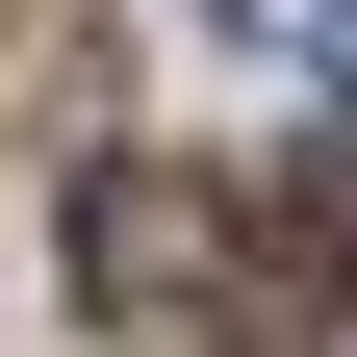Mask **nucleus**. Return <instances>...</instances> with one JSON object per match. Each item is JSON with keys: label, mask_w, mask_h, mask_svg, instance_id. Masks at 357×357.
I'll return each mask as SVG.
<instances>
[{"label": "nucleus", "mask_w": 357, "mask_h": 357, "mask_svg": "<svg viewBox=\"0 0 357 357\" xmlns=\"http://www.w3.org/2000/svg\"><path fill=\"white\" fill-rule=\"evenodd\" d=\"M204 281H230L204 178H153V153H102V178H77V306H102V332H153V306H204Z\"/></svg>", "instance_id": "nucleus-1"}, {"label": "nucleus", "mask_w": 357, "mask_h": 357, "mask_svg": "<svg viewBox=\"0 0 357 357\" xmlns=\"http://www.w3.org/2000/svg\"><path fill=\"white\" fill-rule=\"evenodd\" d=\"M204 26H255V52H306V77H357V0H204Z\"/></svg>", "instance_id": "nucleus-2"}]
</instances>
